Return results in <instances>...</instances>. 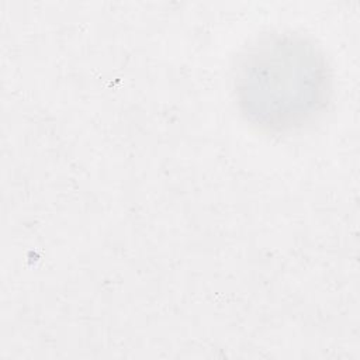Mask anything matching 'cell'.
I'll return each instance as SVG.
<instances>
[{"mask_svg": "<svg viewBox=\"0 0 360 360\" xmlns=\"http://www.w3.org/2000/svg\"><path fill=\"white\" fill-rule=\"evenodd\" d=\"M235 93L242 114L267 131H287L328 103L330 73L322 52L295 34L257 39L239 58Z\"/></svg>", "mask_w": 360, "mask_h": 360, "instance_id": "obj_1", "label": "cell"}]
</instances>
